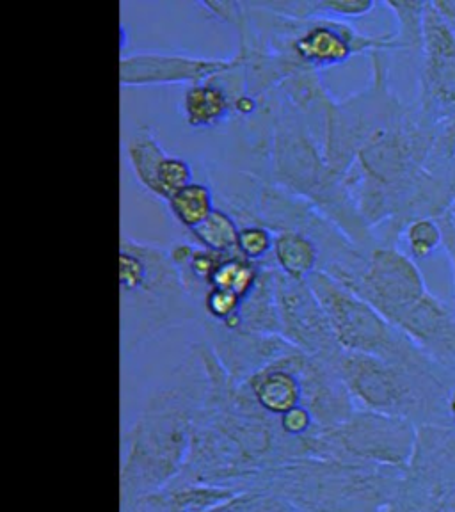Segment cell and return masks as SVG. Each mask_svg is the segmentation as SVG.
Instances as JSON below:
<instances>
[{"label": "cell", "instance_id": "cell-1", "mask_svg": "<svg viewBox=\"0 0 455 512\" xmlns=\"http://www.w3.org/2000/svg\"><path fill=\"white\" fill-rule=\"evenodd\" d=\"M207 388L205 363L194 344L123 434L121 507L159 493L182 475Z\"/></svg>", "mask_w": 455, "mask_h": 512}, {"label": "cell", "instance_id": "cell-2", "mask_svg": "<svg viewBox=\"0 0 455 512\" xmlns=\"http://www.w3.org/2000/svg\"><path fill=\"white\" fill-rule=\"evenodd\" d=\"M265 155L267 182L312 203L347 239L370 253L379 246L376 235L361 219L345 176L329 168L322 141L301 111L274 95L267 105Z\"/></svg>", "mask_w": 455, "mask_h": 512}, {"label": "cell", "instance_id": "cell-3", "mask_svg": "<svg viewBox=\"0 0 455 512\" xmlns=\"http://www.w3.org/2000/svg\"><path fill=\"white\" fill-rule=\"evenodd\" d=\"M400 480L399 468L303 457L265 470L242 491H269L303 512H388Z\"/></svg>", "mask_w": 455, "mask_h": 512}, {"label": "cell", "instance_id": "cell-4", "mask_svg": "<svg viewBox=\"0 0 455 512\" xmlns=\"http://www.w3.org/2000/svg\"><path fill=\"white\" fill-rule=\"evenodd\" d=\"M121 349H139L153 336L203 319L169 251L123 237L120 244Z\"/></svg>", "mask_w": 455, "mask_h": 512}, {"label": "cell", "instance_id": "cell-5", "mask_svg": "<svg viewBox=\"0 0 455 512\" xmlns=\"http://www.w3.org/2000/svg\"><path fill=\"white\" fill-rule=\"evenodd\" d=\"M333 368L356 406L413 422L429 415L440 400L434 367H413L365 354L342 352Z\"/></svg>", "mask_w": 455, "mask_h": 512}, {"label": "cell", "instance_id": "cell-6", "mask_svg": "<svg viewBox=\"0 0 455 512\" xmlns=\"http://www.w3.org/2000/svg\"><path fill=\"white\" fill-rule=\"evenodd\" d=\"M308 283L315 296L319 297L336 340L345 352L413 367L436 365L431 356L395 328L390 320L384 319L372 304L363 301L326 272H313Z\"/></svg>", "mask_w": 455, "mask_h": 512}, {"label": "cell", "instance_id": "cell-7", "mask_svg": "<svg viewBox=\"0 0 455 512\" xmlns=\"http://www.w3.org/2000/svg\"><path fill=\"white\" fill-rule=\"evenodd\" d=\"M384 54H370L372 79L368 86L344 100L335 98L326 111L322 148L329 168L340 175L352 168L363 144L408 107L393 93L390 64Z\"/></svg>", "mask_w": 455, "mask_h": 512}, {"label": "cell", "instance_id": "cell-8", "mask_svg": "<svg viewBox=\"0 0 455 512\" xmlns=\"http://www.w3.org/2000/svg\"><path fill=\"white\" fill-rule=\"evenodd\" d=\"M415 441V429L408 420L358 408L342 424L315 436L312 457L402 470L415 452Z\"/></svg>", "mask_w": 455, "mask_h": 512}, {"label": "cell", "instance_id": "cell-9", "mask_svg": "<svg viewBox=\"0 0 455 512\" xmlns=\"http://www.w3.org/2000/svg\"><path fill=\"white\" fill-rule=\"evenodd\" d=\"M347 288L390 322L429 292L415 260L397 246L383 244L368 253L365 271Z\"/></svg>", "mask_w": 455, "mask_h": 512}, {"label": "cell", "instance_id": "cell-10", "mask_svg": "<svg viewBox=\"0 0 455 512\" xmlns=\"http://www.w3.org/2000/svg\"><path fill=\"white\" fill-rule=\"evenodd\" d=\"M276 303L281 336L304 354L333 367L344 349L338 344L328 315L308 280H290L278 271Z\"/></svg>", "mask_w": 455, "mask_h": 512}, {"label": "cell", "instance_id": "cell-11", "mask_svg": "<svg viewBox=\"0 0 455 512\" xmlns=\"http://www.w3.org/2000/svg\"><path fill=\"white\" fill-rule=\"evenodd\" d=\"M233 68V57H198L164 52H137L121 57L120 82L123 88L198 84L214 79Z\"/></svg>", "mask_w": 455, "mask_h": 512}, {"label": "cell", "instance_id": "cell-12", "mask_svg": "<svg viewBox=\"0 0 455 512\" xmlns=\"http://www.w3.org/2000/svg\"><path fill=\"white\" fill-rule=\"evenodd\" d=\"M276 276L274 262L262 264L260 280L249 294L239 313V333L253 335H281L280 315L276 303Z\"/></svg>", "mask_w": 455, "mask_h": 512}, {"label": "cell", "instance_id": "cell-13", "mask_svg": "<svg viewBox=\"0 0 455 512\" xmlns=\"http://www.w3.org/2000/svg\"><path fill=\"white\" fill-rule=\"evenodd\" d=\"M182 114L191 128L219 127L235 118L232 95L217 77L192 84L185 89Z\"/></svg>", "mask_w": 455, "mask_h": 512}, {"label": "cell", "instance_id": "cell-14", "mask_svg": "<svg viewBox=\"0 0 455 512\" xmlns=\"http://www.w3.org/2000/svg\"><path fill=\"white\" fill-rule=\"evenodd\" d=\"M272 262L290 280L306 281L313 272L320 271L322 255L317 242L306 233L280 230L274 232Z\"/></svg>", "mask_w": 455, "mask_h": 512}, {"label": "cell", "instance_id": "cell-15", "mask_svg": "<svg viewBox=\"0 0 455 512\" xmlns=\"http://www.w3.org/2000/svg\"><path fill=\"white\" fill-rule=\"evenodd\" d=\"M169 153L162 148L152 128L137 127L127 141V159L137 182L157 196V178Z\"/></svg>", "mask_w": 455, "mask_h": 512}, {"label": "cell", "instance_id": "cell-16", "mask_svg": "<svg viewBox=\"0 0 455 512\" xmlns=\"http://www.w3.org/2000/svg\"><path fill=\"white\" fill-rule=\"evenodd\" d=\"M239 235V221L221 207L214 208V212L191 232L194 244L219 255H239Z\"/></svg>", "mask_w": 455, "mask_h": 512}, {"label": "cell", "instance_id": "cell-17", "mask_svg": "<svg viewBox=\"0 0 455 512\" xmlns=\"http://www.w3.org/2000/svg\"><path fill=\"white\" fill-rule=\"evenodd\" d=\"M169 212L187 232L196 230L216 208V194L207 184L192 182L168 200Z\"/></svg>", "mask_w": 455, "mask_h": 512}, {"label": "cell", "instance_id": "cell-18", "mask_svg": "<svg viewBox=\"0 0 455 512\" xmlns=\"http://www.w3.org/2000/svg\"><path fill=\"white\" fill-rule=\"evenodd\" d=\"M384 6L392 9L399 22L397 43L400 50L422 52L424 48V13L425 2H384Z\"/></svg>", "mask_w": 455, "mask_h": 512}, {"label": "cell", "instance_id": "cell-19", "mask_svg": "<svg viewBox=\"0 0 455 512\" xmlns=\"http://www.w3.org/2000/svg\"><path fill=\"white\" fill-rule=\"evenodd\" d=\"M208 512H303L287 502L285 498L262 491V489H246L235 493L223 504L217 505Z\"/></svg>", "mask_w": 455, "mask_h": 512}, {"label": "cell", "instance_id": "cell-20", "mask_svg": "<svg viewBox=\"0 0 455 512\" xmlns=\"http://www.w3.org/2000/svg\"><path fill=\"white\" fill-rule=\"evenodd\" d=\"M402 237L406 240L409 256L413 260H425L445 244L443 230L436 217H418L404 228Z\"/></svg>", "mask_w": 455, "mask_h": 512}, {"label": "cell", "instance_id": "cell-21", "mask_svg": "<svg viewBox=\"0 0 455 512\" xmlns=\"http://www.w3.org/2000/svg\"><path fill=\"white\" fill-rule=\"evenodd\" d=\"M274 232L264 224H244L240 226L239 255L255 264H265L272 260Z\"/></svg>", "mask_w": 455, "mask_h": 512}, {"label": "cell", "instance_id": "cell-22", "mask_svg": "<svg viewBox=\"0 0 455 512\" xmlns=\"http://www.w3.org/2000/svg\"><path fill=\"white\" fill-rule=\"evenodd\" d=\"M192 166L189 160L178 155H168L157 178V196L168 201L173 194L192 184Z\"/></svg>", "mask_w": 455, "mask_h": 512}, {"label": "cell", "instance_id": "cell-23", "mask_svg": "<svg viewBox=\"0 0 455 512\" xmlns=\"http://www.w3.org/2000/svg\"><path fill=\"white\" fill-rule=\"evenodd\" d=\"M200 8L205 9L212 18L233 27L239 24L240 18L244 15V2H235V0H224V2L208 0V2H200Z\"/></svg>", "mask_w": 455, "mask_h": 512}, {"label": "cell", "instance_id": "cell-24", "mask_svg": "<svg viewBox=\"0 0 455 512\" xmlns=\"http://www.w3.org/2000/svg\"><path fill=\"white\" fill-rule=\"evenodd\" d=\"M121 512H178L168 504V500L162 496V493L144 496L134 504L121 507Z\"/></svg>", "mask_w": 455, "mask_h": 512}, {"label": "cell", "instance_id": "cell-25", "mask_svg": "<svg viewBox=\"0 0 455 512\" xmlns=\"http://www.w3.org/2000/svg\"><path fill=\"white\" fill-rule=\"evenodd\" d=\"M436 219H438L441 230H443V239H445L443 246L448 249V253L452 256L455 274V198L452 201V205L441 216L436 217Z\"/></svg>", "mask_w": 455, "mask_h": 512}, {"label": "cell", "instance_id": "cell-26", "mask_svg": "<svg viewBox=\"0 0 455 512\" xmlns=\"http://www.w3.org/2000/svg\"><path fill=\"white\" fill-rule=\"evenodd\" d=\"M448 409H450V413H452V416L455 418V390L452 392V395H450V400H448Z\"/></svg>", "mask_w": 455, "mask_h": 512}]
</instances>
